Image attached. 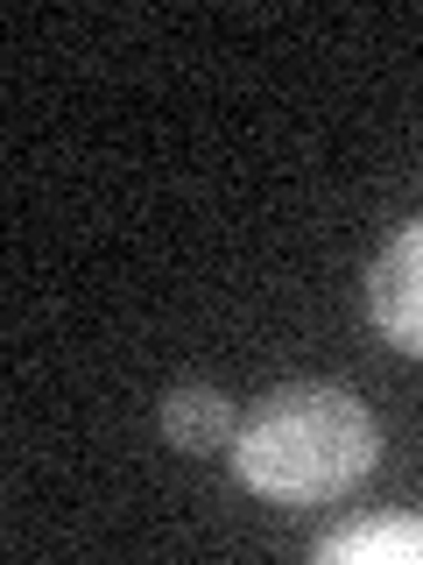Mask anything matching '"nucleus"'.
Listing matches in <instances>:
<instances>
[{"mask_svg": "<svg viewBox=\"0 0 423 565\" xmlns=\"http://www.w3.org/2000/svg\"><path fill=\"white\" fill-rule=\"evenodd\" d=\"M375 467H381V424L339 382H282L234 431L240 488H254L261 502L282 509L339 502Z\"/></svg>", "mask_w": 423, "mask_h": 565, "instance_id": "nucleus-1", "label": "nucleus"}, {"mask_svg": "<svg viewBox=\"0 0 423 565\" xmlns=\"http://www.w3.org/2000/svg\"><path fill=\"white\" fill-rule=\"evenodd\" d=\"M367 318L395 353L423 361V220L381 247L375 276H367Z\"/></svg>", "mask_w": 423, "mask_h": 565, "instance_id": "nucleus-2", "label": "nucleus"}, {"mask_svg": "<svg viewBox=\"0 0 423 565\" xmlns=\"http://www.w3.org/2000/svg\"><path fill=\"white\" fill-rule=\"evenodd\" d=\"M234 431H240V417H234V403H226L219 388L176 382L163 396V438L176 452H219V446H234Z\"/></svg>", "mask_w": 423, "mask_h": 565, "instance_id": "nucleus-3", "label": "nucleus"}, {"mask_svg": "<svg viewBox=\"0 0 423 565\" xmlns=\"http://www.w3.org/2000/svg\"><path fill=\"white\" fill-rule=\"evenodd\" d=\"M317 565H423V516L352 523L317 544Z\"/></svg>", "mask_w": 423, "mask_h": 565, "instance_id": "nucleus-4", "label": "nucleus"}]
</instances>
